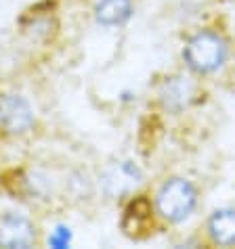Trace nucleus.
Returning <instances> with one entry per match:
<instances>
[{"label":"nucleus","instance_id":"1","mask_svg":"<svg viewBox=\"0 0 235 249\" xmlns=\"http://www.w3.org/2000/svg\"><path fill=\"white\" fill-rule=\"evenodd\" d=\"M227 54H229V46L223 36L214 32H199L187 42L183 57L193 71L212 73L227 61Z\"/></svg>","mask_w":235,"mask_h":249},{"label":"nucleus","instance_id":"2","mask_svg":"<svg viewBox=\"0 0 235 249\" xmlns=\"http://www.w3.org/2000/svg\"><path fill=\"white\" fill-rule=\"evenodd\" d=\"M197 203V191L185 178H170L164 182L156 197L157 213L168 222H181L193 212Z\"/></svg>","mask_w":235,"mask_h":249},{"label":"nucleus","instance_id":"3","mask_svg":"<svg viewBox=\"0 0 235 249\" xmlns=\"http://www.w3.org/2000/svg\"><path fill=\"white\" fill-rule=\"evenodd\" d=\"M34 109L21 94H0V132L6 136H23L34 128Z\"/></svg>","mask_w":235,"mask_h":249},{"label":"nucleus","instance_id":"4","mask_svg":"<svg viewBox=\"0 0 235 249\" xmlns=\"http://www.w3.org/2000/svg\"><path fill=\"white\" fill-rule=\"evenodd\" d=\"M36 241V228L32 220L21 213H4L0 216V247L23 249L32 247Z\"/></svg>","mask_w":235,"mask_h":249},{"label":"nucleus","instance_id":"5","mask_svg":"<svg viewBox=\"0 0 235 249\" xmlns=\"http://www.w3.org/2000/svg\"><path fill=\"white\" fill-rule=\"evenodd\" d=\"M139 182H141V172L135 163H130V161L112 163L101 176L103 191H105L109 197L126 195V193L133 191Z\"/></svg>","mask_w":235,"mask_h":249},{"label":"nucleus","instance_id":"6","mask_svg":"<svg viewBox=\"0 0 235 249\" xmlns=\"http://www.w3.org/2000/svg\"><path fill=\"white\" fill-rule=\"evenodd\" d=\"M196 96V84L189 78L183 75H175L164 82L162 90H160V101L168 111H183L185 107H189V103Z\"/></svg>","mask_w":235,"mask_h":249},{"label":"nucleus","instance_id":"7","mask_svg":"<svg viewBox=\"0 0 235 249\" xmlns=\"http://www.w3.org/2000/svg\"><path fill=\"white\" fill-rule=\"evenodd\" d=\"M154 224V218H151V201L147 197H137L128 203L126 212H124L122 218V228L128 237L133 239H141L147 234V231Z\"/></svg>","mask_w":235,"mask_h":249},{"label":"nucleus","instance_id":"8","mask_svg":"<svg viewBox=\"0 0 235 249\" xmlns=\"http://www.w3.org/2000/svg\"><path fill=\"white\" fill-rule=\"evenodd\" d=\"M210 239L216 245H235V210H218L208 220Z\"/></svg>","mask_w":235,"mask_h":249},{"label":"nucleus","instance_id":"9","mask_svg":"<svg viewBox=\"0 0 235 249\" xmlns=\"http://www.w3.org/2000/svg\"><path fill=\"white\" fill-rule=\"evenodd\" d=\"M133 15L130 0H99L95 6V19L101 25H122Z\"/></svg>","mask_w":235,"mask_h":249}]
</instances>
